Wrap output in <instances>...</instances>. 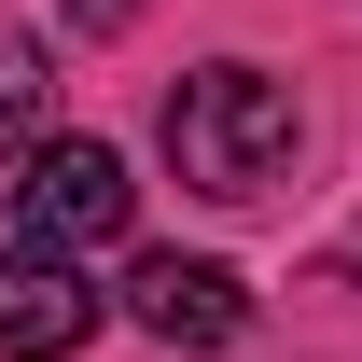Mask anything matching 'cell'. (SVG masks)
Masks as SVG:
<instances>
[{"label": "cell", "mask_w": 362, "mask_h": 362, "mask_svg": "<svg viewBox=\"0 0 362 362\" xmlns=\"http://www.w3.org/2000/svg\"><path fill=\"white\" fill-rule=\"evenodd\" d=\"M293 139H307V112H293V84L251 70V56L181 70V98H168V168L195 181V195H223V209H251V195L293 181Z\"/></svg>", "instance_id": "1"}, {"label": "cell", "mask_w": 362, "mask_h": 362, "mask_svg": "<svg viewBox=\"0 0 362 362\" xmlns=\"http://www.w3.org/2000/svg\"><path fill=\"white\" fill-rule=\"evenodd\" d=\"M126 209H139V181H126L112 139H28L14 153V237L56 251V265H84L98 237H126Z\"/></svg>", "instance_id": "2"}, {"label": "cell", "mask_w": 362, "mask_h": 362, "mask_svg": "<svg viewBox=\"0 0 362 362\" xmlns=\"http://www.w3.org/2000/svg\"><path fill=\"white\" fill-rule=\"evenodd\" d=\"M126 320L153 334V349H237V334H251V279L209 265V251H139Z\"/></svg>", "instance_id": "3"}, {"label": "cell", "mask_w": 362, "mask_h": 362, "mask_svg": "<svg viewBox=\"0 0 362 362\" xmlns=\"http://www.w3.org/2000/svg\"><path fill=\"white\" fill-rule=\"evenodd\" d=\"M98 334V279L56 251H0V362H70Z\"/></svg>", "instance_id": "4"}, {"label": "cell", "mask_w": 362, "mask_h": 362, "mask_svg": "<svg viewBox=\"0 0 362 362\" xmlns=\"http://www.w3.org/2000/svg\"><path fill=\"white\" fill-rule=\"evenodd\" d=\"M42 98H56V56L28 42V28H0V168L42 139Z\"/></svg>", "instance_id": "5"}, {"label": "cell", "mask_w": 362, "mask_h": 362, "mask_svg": "<svg viewBox=\"0 0 362 362\" xmlns=\"http://www.w3.org/2000/svg\"><path fill=\"white\" fill-rule=\"evenodd\" d=\"M112 14H126V0H84V28H112Z\"/></svg>", "instance_id": "6"}, {"label": "cell", "mask_w": 362, "mask_h": 362, "mask_svg": "<svg viewBox=\"0 0 362 362\" xmlns=\"http://www.w3.org/2000/svg\"><path fill=\"white\" fill-rule=\"evenodd\" d=\"M349 279H362V237H349Z\"/></svg>", "instance_id": "7"}]
</instances>
